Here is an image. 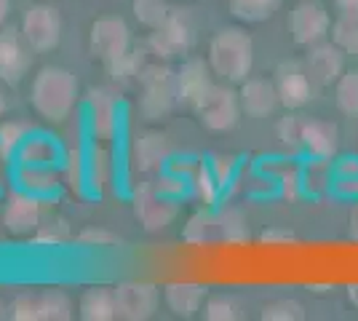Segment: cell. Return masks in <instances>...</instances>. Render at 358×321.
<instances>
[{"instance_id": "obj_1", "label": "cell", "mask_w": 358, "mask_h": 321, "mask_svg": "<svg viewBox=\"0 0 358 321\" xmlns=\"http://www.w3.org/2000/svg\"><path fill=\"white\" fill-rule=\"evenodd\" d=\"M80 102V83L73 70L59 64L41 67L30 83L32 110L48 123H64Z\"/></svg>"}, {"instance_id": "obj_2", "label": "cell", "mask_w": 358, "mask_h": 321, "mask_svg": "<svg viewBox=\"0 0 358 321\" xmlns=\"http://www.w3.org/2000/svg\"><path fill=\"white\" fill-rule=\"evenodd\" d=\"M211 73L222 83H243L252 76L254 67V41L252 35L241 27H222L211 35L209 41Z\"/></svg>"}, {"instance_id": "obj_3", "label": "cell", "mask_w": 358, "mask_h": 321, "mask_svg": "<svg viewBox=\"0 0 358 321\" xmlns=\"http://www.w3.org/2000/svg\"><path fill=\"white\" fill-rule=\"evenodd\" d=\"M139 110L148 121H158L171 113L177 105V86H174V73L166 64H145L139 76Z\"/></svg>"}, {"instance_id": "obj_4", "label": "cell", "mask_w": 358, "mask_h": 321, "mask_svg": "<svg viewBox=\"0 0 358 321\" xmlns=\"http://www.w3.org/2000/svg\"><path fill=\"white\" fill-rule=\"evenodd\" d=\"M19 35L35 54H48L62 43V14L57 6L32 3L22 14Z\"/></svg>"}, {"instance_id": "obj_5", "label": "cell", "mask_w": 358, "mask_h": 321, "mask_svg": "<svg viewBox=\"0 0 358 321\" xmlns=\"http://www.w3.org/2000/svg\"><path fill=\"white\" fill-rule=\"evenodd\" d=\"M0 225L14 238H30L43 225V201L22 187L8 190V196L0 206Z\"/></svg>"}, {"instance_id": "obj_6", "label": "cell", "mask_w": 358, "mask_h": 321, "mask_svg": "<svg viewBox=\"0 0 358 321\" xmlns=\"http://www.w3.org/2000/svg\"><path fill=\"white\" fill-rule=\"evenodd\" d=\"M89 51L94 59L110 62L120 59L131 51V30L120 16H99L89 30Z\"/></svg>"}, {"instance_id": "obj_7", "label": "cell", "mask_w": 358, "mask_h": 321, "mask_svg": "<svg viewBox=\"0 0 358 321\" xmlns=\"http://www.w3.org/2000/svg\"><path fill=\"white\" fill-rule=\"evenodd\" d=\"M198 115L201 126H206L209 131H230L236 123L241 121V99L238 92H233L227 83L222 86H211V92L198 102L193 110Z\"/></svg>"}, {"instance_id": "obj_8", "label": "cell", "mask_w": 358, "mask_h": 321, "mask_svg": "<svg viewBox=\"0 0 358 321\" xmlns=\"http://www.w3.org/2000/svg\"><path fill=\"white\" fill-rule=\"evenodd\" d=\"M86 126L94 142L113 145L120 129V102L110 89H91L86 97Z\"/></svg>"}, {"instance_id": "obj_9", "label": "cell", "mask_w": 358, "mask_h": 321, "mask_svg": "<svg viewBox=\"0 0 358 321\" xmlns=\"http://www.w3.org/2000/svg\"><path fill=\"white\" fill-rule=\"evenodd\" d=\"M286 27H289V35H292V41L297 46L310 48L315 43H321L329 35L331 16L318 0H299L297 6L289 11Z\"/></svg>"}, {"instance_id": "obj_10", "label": "cell", "mask_w": 358, "mask_h": 321, "mask_svg": "<svg viewBox=\"0 0 358 321\" xmlns=\"http://www.w3.org/2000/svg\"><path fill=\"white\" fill-rule=\"evenodd\" d=\"M161 306V290L150 281H120L115 287V313L123 321H148Z\"/></svg>"}, {"instance_id": "obj_11", "label": "cell", "mask_w": 358, "mask_h": 321, "mask_svg": "<svg viewBox=\"0 0 358 321\" xmlns=\"http://www.w3.org/2000/svg\"><path fill=\"white\" fill-rule=\"evenodd\" d=\"M179 214V204L174 199H166L164 193H158L152 183H145L136 187L134 193V217L136 222L148 233H161L166 230Z\"/></svg>"}, {"instance_id": "obj_12", "label": "cell", "mask_w": 358, "mask_h": 321, "mask_svg": "<svg viewBox=\"0 0 358 321\" xmlns=\"http://www.w3.org/2000/svg\"><path fill=\"white\" fill-rule=\"evenodd\" d=\"M195 41V30L190 24V19L179 11H171L169 19L158 30H152L150 35V51L158 57V59H177L185 57Z\"/></svg>"}, {"instance_id": "obj_13", "label": "cell", "mask_w": 358, "mask_h": 321, "mask_svg": "<svg viewBox=\"0 0 358 321\" xmlns=\"http://www.w3.org/2000/svg\"><path fill=\"white\" fill-rule=\"evenodd\" d=\"M169 158H171V145H169V137L161 131H139L129 145V164L136 174L155 177L158 171L166 169Z\"/></svg>"}, {"instance_id": "obj_14", "label": "cell", "mask_w": 358, "mask_h": 321, "mask_svg": "<svg viewBox=\"0 0 358 321\" xmlns=\"http://www.w3.org/2000/svg\"><path fill=\"white\" fill-rule=\"evenodd\" d=\"M211 67L203 59H185L182 67L174 73V86H177V102L195 110L198 102L211 92L214 80H211Z\"/></svg>"}, {"instance_id": "obj_15", "label": "cell", "mask_w": 358, "mask_h": 321, "mask_svg": "<svg viewBox=\"0 0 358 321\" xmlns=\"http://www.w3.org/2000/svg\"><path fill=\"white\" fill-rule=\"evenodd\" d=\"M275 92L286 110H299L313 99V78L308 70H302L297 62H284L275 70Z\"/></svg>"}, {"instance_id": "obj_16", "label": "cell", "mask_w": 358, "mask_h": 321, "mask_svg": "<svg viewBox=\"0 0 358 321\" xmlns=\"http://www.w3.org/2000/svg\"><path fill=\"white\" fill-rule=\"evenodd\" d=\"M241 110L249 115V118H268L275 113V107L281 105L278 92H275V83L268 78H246L238 89Z\"/></svg>"}, {"instance_id": "obj_17", "label": "cell", "mask_w": 358, "mask_h": 321, "mask_svg": "<svg viewBox=\"0 0 358 321\" xmlns=\"http://www.w3.org/2000/svg\"><path fill=\"white\" fill-rule=\"evenodd\" d=\"M302 150L315 161H331L340 150L337 126L324 118H308L302 123Z\"/></svg>"}, {"instance_id": "obj_18", "label": "cell", "mask_w": 358, "mask_h": 321, "mask_svg": "<svg viewBox=\"0 0 358 321\" xmlns=\"http://www.w3.org/2000/svg\"><path fill=\"white\" fill-rule=\"evenodd\" d=\"M345 57L348 54L337 43H324L321 41V43L310 46V51H308V73H310L315 83L331 86V83H337L343 78Z\"/></svg>"}, {"instance_id": "obj_19", "label": "cell", "mask_w": 358, "mask_h": 321, "mask_svg": "<svg viewBox=\"0 0 358 321\" xmlns=\"http://www.w3.org/2000/svg\"><path fill=\"white\" fill-rule=\"evenodd\" d=\"M206 294V287L198 281H169L164 287V303L179 319H193L203 311Z\"/></svg>"}, {"instance_id": "obj_20", "label": "cell", "mask_w": 358, "mask_h": 321, "mask_svg": "<svg viewBox=\"0 0 358 321\" xmlns=\"http://www.w3.org/2000/svg\"><path fill=\"white\" fill-rule=\"evenodd\" d=\"M27 43L22 35L11 30L0 32V80L6 83H19L22 76L30 67V54H27Z\"/></svg>"}, {"instance_id": "obj_21", "label": "cell", "mask_w": 358, "mask_h": 321, "mask_svg": "<svg viewBox=\"0 0 358 321\" xmlns=\"http://www.w3.org/2000/svg\"><path fill=\"white\" fill-rule=\"evenodd\" d=\"M16 164H27V166H62L64 161V150L54 137L48 134H35L22 142V148L16 150Z\"/></svg>"}, {"instance_id": "obj_22", "label": "cell", "mask_w": 358, "mask_h": 321, "mask_svg": "<svg viewBox=\"0 0 358 321\" xmlns=\"http://www.w3.org/2000/svg\"><path fill=\"white\" fill-rule=\"evenodd\" d=\"M62 171L57 166H27L16 164V187L27 190L38 199H48L62 187Z\"/></svg>"}, {"instance_id": "obj_23", "label": "cell", "mask_w": 358, "mask_h": 321, "mask_svg": "<svg viewBox=\"0 0 358 321\" xmlns=\"http://www.w3.org/2000/svg\"><path fill=\"white\" fill-rule=\"evenodd\" d=\"M113 177H115V158H113L110 145L94 142L86 153V185L94 193H105L113 185Z\"/></svg>"}, {"instance_id": "obj_24", "label": "cell", "mask_w": 358, "mask_h": 321, "mask_svg": "<svg viewBox=\"0 0 358 321\" xmlns=\"http://www.w3.org/2000/svg\"><path fill=\"white\" fill-rule=\"evenodd\" d=\"M78 316L83 321H113L115 313V287H89L78 297Z\"/></svg>"}, {"instance_id": "obj_25", "label": "cell", "mask_w": 358, "mask_h": 321, "mask_svg": "<svg viewBox=\"0 0 358 321\" xmlns=\"http://www.w3.org/2000/svg\"><path fill=\"white\" fill-rule=\"evenodd\" d=\"M190 196H193L203 209H211V206H217L220 199H222V185L220 180L214 177V171H211L209 161H198V166L193 169V174H190Z\"/></svg>"}, {"instance_id": "obj_26", "label": "cell", "mask_w": 358, "mask_h": 321, "mask_svg": "<svg viewBox=\"0 0 358 321\" xmlns=\"http://www.w3.org/2000/svg\"><path fill=\"white\" fill-rule=\"evenodd\" d=\"M182 238L190 246H206L214 238H220V228H217V217L209 209H201L187 217L185 228H182Z\"/></svg>"}, {"instance_id": "obj_27", "label": "cell", "mask_w": 358, "mask_h": 321, "mask_svg": "<svg viewBox=\"0 0 358 321\" xmlns=\"http://www.w3.org/2000/svg\"><path fill=\"white\" fill-rule=\"evenodd\" d=\"M217 228H220V238L224 244H243L249 241V222H246V214L236 209V206H227L217 214Z\"/></svg>"}, {"instance_id": "obj_28", "label": "cell", "mask_w": 358, "mask_h": 321, "mask_svg": "<svg viewBox=\"0 0 358 321\" xmlns=\"http://www.w3.org/2000/svg\"><path fill=\"white\" fill-rule=\"evenodd\" d=\"M230 14L241 22H265L278 11L281 0H227Z\"/></svg>"}, {"instance_id": "obj_29", "label": "cell", "mask_w": 358, "mask_h": 321, "mask_svg": "<svg viewBox=\"0 0 358 321\" xmlns=\"http://www.w3.org/2000/svg\"><path fill=\"white\" fill-rule=\"evenodd\" d=\"M131 14L142 27L158 30L171 14V6L169 0H131Z\"/></svg>"}, {"instance_id": "obj_30", "label": "cell", "mask_w": 358, "mask_h": 321, "mask_svg": "<svg viewBox=\"0 0 358 321\" xmlns=\"http://www.w3.org/2000/svg\"><path fill=\"white\" fill-rule=\"evenodd\" d=\"M38 297L43 321H67L73 316V300L64 290H43L38 292Z\"/></svg>"}, {"instance_id": "obj_31", "label": "cell", "mask_w": 358, "mask_h": 321, "mask_svg": "<svg viewBox=\"0 0 358 321\" xmlns=\"http://www.w3.org/2000/svg\"><path fill=\"white\" fill-rule=\"evenodd\" d=\"M32 134V126L22 118H6L0 121V153L6 158L16 155V150L22 148V142Z\"/></svg>"}, {"instance_id": "obj_32", "label": "cell", "mask_w": 358, "mask_h": 321, "mask_svg": "<svg viewBox=\"0 0 358 321\" xmlns=\"http://www.w3.org/2000/svg\"><path fill=\"white\" fill-rule=\"evenodd\" d=\"M334 99L345 115H358V70H348L334 83Z\"/></svg>"}, {"instance_id": "obj_33", "label": "cell", "mask_w": 358, "mask_h": 321, "mask_svg": "<svg viewBox=\"0 0 358 321\" xmlns=\"http://www.w3.org/2000/svg\"><path fill=\"white\" fill-rule=\"evenodd\" d=\"M331 43H337L348 57H358V19L356 16H340V19L331 24Z\"/></svg>"}, {"instance_id": "obj_34", "label": "cell", "mask_w": 358, "mask_h": 321, "mask_svg": "<svg viewBox=\"0 0 358 321\" xmlns=\"http://www.w3.org/2000/svg\"><path fill=\"white\" fill-rule=\"evenodd\" d=\"M152 187H155L158 193H164L166 199H174V201L185 199V196L190 193L187 177H185V174H177V171H171V169L158 171L155 180H152Z\"/></svg>"}, {"instance_id": "obj_35", "label": "cell", "mask_w": 358, "mask_h": 321, "mask_svg": "<svg viewBox=\"0 0 358 321\" xmlns=\"http://www.w3.org/2000/svg\"><path fill=\"white\" fill-rule=\"evenodd\" d=\"M62 183L67 185L70 190L80 193L86 187V155L80 153H64L62 161Z\"/></svg>"}, {"instance_id": "obj_36", "label": "cell", "mask_w": 358, "mask_h": 321, "mask_svg": "<svg viewBox=\"0 0 358 321\" xmlns=\"http://www.w3.org/2000/svg\"><path fill=\"white\" fill-rule=\"evenodd\" d=\"M107 70H110V76L115 78L118 83H134V80L139 83V76H142V70H145V62H142V57H139L136 51H129L126 57L110 62Z\"/></svg>"}, {"instance_id": "obj_37", "label": "cell", "mask_w": 358, "mask_h": 321, "mask_svg": "<svg viewBox=\"0 0 358 321\" xmlns=\"http://www.w3.org/2000/svg\"><path fill=\"white\" fill-rule=\"evenodd\" d=\"M334 171L329 166V161H310V166L302 169V180H305V193H324L331 187Z\"/></svg>"}, {"instance_id": "obj_38", "label": "cell", "mask_w": 358, "mask_h": 321, "mask_svg": "<svg viewBox=\"0 0 358 321\" xmlns=\"http://www.w3.org/2000/svg\"><path fill=\"white\" fill-rule=\"evenodd\" d=\"M275 183H278V190L286 201H297L302 193H305V180H302V169L294 166V164H284L275 174Z\"/></svg>"}, {"instance_id": "obj_39", "label": "cell", "mask_w": 358, "mask_h": 321, "mask_svg": "<svg viewBox=\"0 0 358 321\" xmlns=\"http://www.w3.org/2000/svg\"><path fill=\"white\" fill-rule=\"evenodd\" d=\"M262 321H302L305 319V308L297 300H273L259 311Z\"/></svg>"}, {"instance_id": "obj_40", "label": "cell", "mask_w": 358, "mask_h": 321, "mask_svg": "<svg viewBox=\"0 0 358 321\" xmlns=\"http://www.w3.org/2000/svg\"><path fill=\"white\" fill-rule=\"evenodd\" d=\"M75 241L80 246H94V249H115V246L123 244L118 233H113V230H107V228H99V225L83 228L75 236Z\"/></svg>"}, {"instance_id": "obj_41", "label": "cell", "mask_w": 358, "mask_h": 321, "mask_svg": "<svg viewBox=\"0 0 358 321\" xmlns=\"http://www.w3.org/2000/svg\"><path fill=\"white\" fill-rule=\"evenodd\" d=\"M302 118L297 115H284L278 126H275V134H278V142L284 145L289 153H297L302 150Z\"/></svg>"}, {"instance_id": "obj_42", "label": "cell", "mask_w": 358, "mask_h": 321, "mask_svg": "<svg viewBox=\"0 0 358 321\" xmlns=\"http://www.w3.org/2000/svg\"><path fill=\"white\" fill-rule=\"evenodd\" d=\"M67 238H70V230H67V225H64L62 220L43 222V225L30 236V241L38 246H62Z\"/></svg>"}, {"instance_id": "obj_43", "label": "cell", "mask_w": 358, "mask_h": 321, "mask_svg": "<svg viewBox=\"0 0 358 321\" xmlns=\"http://www.w3.org/2000/svg\"><path fill=\"white\" fill-rule=\"evenodd\" d=\"M8 316L14 321H43L41 313V297L38 294H19L8 306Z\"/></svg>"}, {"instance_id": "obj_44", "label": "cell", "mask_w": 358, "mask_h": 321, "mask_svg": "<svg viewBox=\"0 0 358 321\" xmlns=\"http://www.w3.org/2000/svg\"><path fill=\"white\" fill-rule=\"evenodd\" d=\"M203 319L206 321H236L238 306L230 297H206L203 303Z\"/></svg>"}, {"instance_id": "obj_45", "label": "cell", "mask_w": 358, "mask_h": 321, "mask_svg": "<svg viewBox=\"0 0 358 321\" xmlns=\"http://www.w3.org/2000/svg\"><path fill=\"white\" fill-rule=\"evenodd\" d=\"M209 166L222 187H227V185L236 180V174H238V161L233 155H211Z\"/></svg>"}, {"instance_id": "obj_46", "label": "cell", "mask_w": 358, "mask_h": 321, "mask_svg": "<svg viewBox=\"0 0 358 321\" xmlns=\"http://www.w3.org/2000/svg\"><path fill=\"white\" fill-rule=\"evenodd\" d=\"M259 241L268 246H286V244H294L297 241V233L289 228H265L259 233Z\"/></svg>"}, {"instance_id": "obj_47", "label": "cell", "mask_w": 358, "mask_h": 321, "mask_svg": "<svg viewBox=\"0 0 358 321\" xmlns=\"http://www.w3.org/2000/svg\"><path fill=\"white\" fill-rule=\"evenodd\" d=\"M334 180H350L358 177V155H345L340 161H334Z\"/></svg>"}, {"instance_id": "obj_48", "label": "cell", "mask_w": 358, "mask_h": 321, "mask_svg": "<svg viewBox=\"0 0 358 321\" xmlns=\"http://www.w3.org/2000/svg\"><path fill=\"white\" fill-rule=\"evenodd\" d=\"M334 190L345 196V199L358 201V177H350V180H334Z\"/></svg>"}, {"instance_id": "obj_49", "label": "cell", "mask_w": 358, "mask_h": 321, "mask_svg": "<svg viewBox=\"0 0 358 321\" xmlns=\"http://www.w3.org/2000/svg\"><path fill=\"white\" fill-rule=\"evenodd\" d=\"M340 16H356L358 19V0H334Z\"/></svg>"}, {"instance_id": "obj_50", "label": "cell", "mask_w": 358, "mask_h": 321, "mask_svg": "<svg viewBox=\"0 0 358 321\" xmlns=\"http://www.w3.org/2000/svg\"><path fill=\"white\" fill-rule=\"evenodd\" d=\"M308 290L315 292V294H324V292L334 290V281H324V284H318V281H310V284H308Z\"/></svg>"}, {"instance_id": "obj_51", "label": "cell", "mask_w": 358, "mask_h": 321, "mask_svg": "<svg viewBox=\"0 0 358 321\" xmlns=\"http://www.w3.org/2000/svg\"><path fill=\"white\" fill-rule=\"evenodd\" d=\"M8 16H11V0H0V27L8 22Z\"/></svg>"}, {"instance_id": "obj_52", "label": "cell", "mask_w": 358, "mask_h": 321, "mask_svg": "<svg viewBox=\"0 0 358 321\" xmlns=\"http://www.w3.org/2000/svg\"><path fill=\"white\" fill-rule=\"evenodd\" d=\"M350 236L358 238V201L356 206H353V212H350Z\"/></svg>"}, {"instance_id": "obj_53", "label": "cell", "mask_w": 358, "mask_h": 321, "mask_svg": "<svg viewBox=\"0 0 358 321\" xmlns=\"http://www.w3.org/2000/svg\"><path fill=\"white\" fill-rule=\"evenodd\" d=\"M348 300H350L353 306H358V284H350V287H348Z\"/></svg>"}, {"instance_id": "obj_54", "label": "cell", "mask_w": 358, "mask_h": 321, "mask_svg": "<svg viewBox=\"0 0 358 321\" xmlns=\"http://www.w3.org/2000/svg\"><path fill=\"white\" fill-rule=\"evenodd\" d=\"M6 113H8V99H6V94L0 89V121L6 118Z\"/></svg>"}, {"instance_id": "obj_55", "label": "cell", "mask_w": 358, "mask_h": 321, "mask_svg": "<svg viewBox=\"0 0 358 321\" xmlns=\"http://www.w3.org/2000/svg\"><path fill=\"white\" fill-rule=\"evenodd\" d=\"M6 316H8V306L0 300V319H6Z\"/></svg>"}, {"instance_id": "obj_56", "label": "cell", "mask_w": 358, "mask_h": 321, "mask_svg": "<svg viewBox=\"0 0 358 321\" xmlns=\"http://www.w3.org/2000/svg\"><path fill=\"white\" fill-rule=\"evenodd\" d=\"M6 161H8V158H6V155L0 153V169H3V164H6Z\"/></svg>"}, {"instance_id": "obj_57", "label": "cell", "mask_w": 358, "mask_h": 321, "mask_svg": "<svg viewBox=\"0 0 358 321\" xmlns=\"http://www.w3.org/2000/svg\"><path fill=\"white\" fill-rule=\"evenodd\" d=\"M209 3H222V0H209Z\"/></svg>"}]
</instances>
